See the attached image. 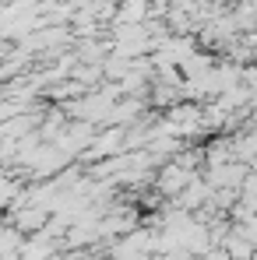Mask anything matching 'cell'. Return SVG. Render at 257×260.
<instances>
[{
	"label": "cell",
	"instance_id": "ba28073f",
	"mask_svg": "<svg viewBox=\"0 0 257 260\" xmlns=\"http://www.w3.org/2000/svg\"><path fill=\"white\" fill-rule=\"evenodd\" d=\"M21 179L18 173H11V169H0V211H11L18 201H21Z\"/></svg>",
	"mask_w": 257,
	"mask_h": 260
},
{
	"label": "cell",
	"instance_id": "3957f363",
	"mask_svg": "<svg viewBox=\"0 0 257 260\" xmlns=\"http://www.w3.org/2000/svg\"><path fill=\"white\" fill-rule=\"evenodd\" d=\"M197 176H201V173H194V169L180 166L176 158H169V162H166V166L155 173V190H159L166 201H173V197H176V193H183V190H187V186H190Z\"/></svg>",
	"mask_w": 257,
	"mask_h": 260
},
{
	"label": "cell",
	"instance_id": "9c48e42d",
	"mask_svg": "<svg viewBox=\"0 0 257 260\" xmlns=\"http://www.w3.org/2000/svg\"><path fill=\"white\" fill-rule=\"evenodd\" d=\"M222 246H225V253H229L233 260H254L257 257V246L247 239V236H240L236 229L225 236V243H222Z\"/></svg>",
	"mask_w": 257,
	"mask_h": 260
},
{
	"label": "cell",
	"instance_id": "30bf717a",
	"mask_svg": "<svg viewBox=\"0 0 257 260\" xmlns=\"http://www.w3.org/2000/svg\"><path fill=\"white\" fill-rule=\"evenodd\" d=\"M201 260H233V257L225 253V246H212V250H208V253H205Z\"/></svg>",
	"mask_w": 257,
	"mask_h": 260
},
{
	"label": "cell",
	"instance_id": "5b68a950",
	"mask_svg": "<svg viewBox=\"0 0 257 260\" xmlns=\"http://www.w3.org/2000/svg\"><path fill=\"white\" fill-rule=\"evenodd\" d=\"M247 173H250L247 162H225V166H208L205 169V179H208L212 190H240Z\"/></svg>",
	"mask_w": 257,
	"mask_h": 260
},
{
	"label": "cell",
	"instance_id": "277c9868",
	"mask_svg": "<svg viewBox=\"0 0 257 260\" xmlns=\"http://www.w3.org/2000/svg\"><path fill=\"white\" fill-rule=\"evenodd\" d=\"M127 151V127H106L95 134V141H92V148H88L85 162H102V158H113V155H124Z\"/></svg>",
	"mask_w": 257,
	"mask_h": 260
},
{
	"label": "cell",
	"instance_id": "6da1fadb",
	"mask_svg": "<svg viewBox=\"0 0 257 260\" xmlns=\"http://www.w3.org/2000/svg\"><path fill=\"white\" fill-rule=\"evenodd\" d=\"M159 123L169 130L173 137H180V141H194V137H201L205 134V102H190V99H183V102H176L169 106L162 116H159Z\"/></svg>",
	"mask_w": 257,
	"mask_h": 260
},
{
	"label": "cell",
	"instance_id": "8992f818",
	"mask_svg": "<svg viewBox=\"0 0 257 260\" xmlns=\"http://www.w3.org/2000/svg\"><path fill=\"white\" fill-rule=\"evenodd\" d=\"M49 218H53V215H49L46 208H36V204H25V208H14L7 221H11V225H18V229H21L25 236H36V232H43L46 225H49Z\"/></svg>",
	"mask_w": 257,
	"mask_h": 260
},
{
	"label": "cell",
	"instance_id": "52a82bcc",
	"mask_svg": "<svg viewBox=\"0 0 257 260\" xmlns=\"http://www.w3.org/2000/svg\"><path fill=\"white\" fill-rule=\"evenodd\" d=\"M25 232L11 221H0V260H21V246H25Z\"/></svg>",
	"mask_w": 257,
	"mask_h": 260
},
{
	"label": "cell",
	"instance_id": "7a4b0ae2",
	"mask_svg": "<svg viewBox=\"0 0 257 260\" xmlns=\"http://www.w3.org/2000/svg\"><path fill=\"white\" fill-rule=\"evenodd\" d=\"M106 257L109 260H152L155 257V229L152 225H137L127 236L109 239Z\"/></svg>",
	"mask_w": 257,
	"mask_h": 260
}]
</instances>
